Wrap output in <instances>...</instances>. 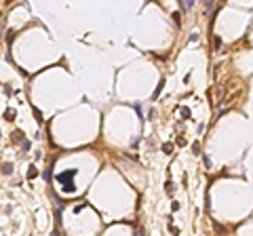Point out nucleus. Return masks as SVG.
Listing matches in <instances>:
<instances>
[{
    "label": "nucleus",
    "instance_id": "nucleus-6",
    "mask_svg": "<svg viewBox=\"0 0 253 236\" xmlns=\"http://www.w3.org/2000/svg\"><path fill=\"white\" fill-rule=\"evenodd\" d=\"M179 207H182V205H179V202H171V211H173V213H175V211H179Z\"/></svg>",
    "mask_w": 253,
    "mask_h": 236
},
{
    "label": "nucleus",
    "instance_id": "nucleus-2",
    "mask_svg": "<svg viewBox=\"0 0 253 236\" xmlns=\"http://www.w3.org/2000/svg\"><path fill=\"white\" fill-rule=\"evenodd\" d=\"M179 7H182L183 11H188V8L194 7V0H182V2H179Z\"/></svg>",
    "mask_w": 253,
    "mask_h": 236
},
{
    "label": "nucleus",
    "instance_id": "nucleus-13",
    "mask_svg": "<svg viewBox=\"0 0 253 236\" xmlns=\"http://www.w3.org/2000/svg\"><path fill=\"white\" fill-rule=\"evenodd\" d=\"M162 150H165V152H171V150H173V146H171V143H165V146H162Z\"/></svg>",
    "mask_w": 253,
    "mask_h": 236
},
{
    "label": "nucleus",
    "instance_id": "nucleus-15",
    "mask_svg": "<svg viewBox=\"0 0 253 236\" xmlns=\"http://www.w3.org/2000/svg\"><path fill=\"white\" fill-rule=\"evenodd\" d=\"M21 146H23V150H30V141H25V139H23V141H21Z\"/></svg>",
    "mask_w": 253,
    "mask_h": 236
},
{
    "label": "nucleus",
    "instance_id": "nucleus-12",
    "mask_svg": "<svg viewBox=\"0 0 253 236\" xmlns=\"http://www.w3.org/2000/svg\"><path fill=\"white\" fill-rule=\"evenodd\" d=\"M7 118H15V110H7V114H4Z\"/></svg>",
    "mask_w": 253,
    "mask_h": 236
},
{
    "label": "nucleus",
    "instance_id": "nucleus-14",
    "mask_svg": "<svg viewBox=\"0 0 253 236\" xmlns=\"http://www.w3.org/2000/svg\"><path fill=\"white\" fill-rule=\"evenodd\" d=\"M133 108H135V112H137V114L141 116V105H139V104H133Z\"/></svg>",
    "mask_w": 253,
    "mask_h": 236
},
{
    "label": "nucleus",
    "instance_id": "nucleus-8",
    "mask_svg": "<svg viewBox=\"0 0 253 236\" xmlns=\"http://www.w3.org/2000/svg\"><path fill=\"white\" fill-rule=\"evenodd\" d=\"M203 160H205V167L209 169V167H211V158L207 156V154H203Z\"/></svg>",
    "mask_w": 253,
    "mask_h": 236
},
{
    "label": "nucleus",
    "instance_id": "nucleus-18",
    "mask_svg": "<svg viewBox=\"0 0 253 236\" xmlns=\"http://www.w3.org/2000/svg\"><path fill=\"white\" fill-rule=\"evenodd\" d=\"M137 236H143V232H141V228H139V230H137Z\"/></svg>",
    "mask_w": 253,
    "mask_h": 236
},
{
    "label": "nucleus",
    "instance_id": "nucleus-17",
    "mask_svg": "<svg viewBox=\"0 0 253 236\" xmlns=\"http://www.w3.org/2000/svg\"><path fill=\"white\" fill-rule=\"evenodd\" d=\"M44 179H47V181L51 179V169H47V171H44Z\"/></svg>",
    "mask_w": 253,
    "mask_h": 236
},
{
    "label": "nucleus",
    "instance_id": "nucleus-9",
    "mask_svg": "<svg viewBox=\"0 0 253 236\" xmlns=\"http://www.w3.org/2000/svg\"><path fill=\"white\" fill-rule=\"evenodd\" d=\"M30 177H36V175H38V171H36V167H34V165H32V167H30Z\"/></svg>",
    "mask_w": 253,
    "mask_h": 236
},
{
    "label": "nucleus",
    "instance_id": "nucleus-16",
    "mask_svg": "<svg viewBox=\"0 0 253 236\" xmlns=\"http://www.w3.org/2000/svg\"><path fill=\"white\" fill-rule=\"evenodd\" d=\"M215 47H217V49L222 47V38H219V36H215Z\"/></svg>",
    "mask_w": 253,
    "mask_h": 236
},
{
    "label": "nucleus",
    "instance_id": "nucleus-1",
    "mask_svg": "<svg viewBox=\"0 0 253 236\" xmlns=\"http://www.w3.org/2000/svg\"><path fill=\"white\" fill-rule=\"evenodd\" d=\"M76 175V169H68V171H63V173L57 175V179L63 183V190L65 192H74L76 188H74V183H72V177Z\"/></svg>",
    "mask_w": 253,
    "mask_h": 236
},
{
    "label": "nucleus",
    "instance_id": "nucleus-11",
    "mask_svg": "<svg viewBox=\"0 0 253 236\" xmlns=\"http://www.w3.org/2000/svg\"><path fill=\"white\" fill-rule=\"evenodd\" d=\"M167 192H169V194H173V183H171V181H167Z\"/></svg>",
    "mask_w": 253,
    "mask_h": 236
},
{
    "label": "nucleus",
    "instance_id": "nucleus-4",
    "mask_svg": "<svg viewBox=\"0 0 253 236\" xmlns=\"http://www.w3.org/2000/svg\"><path fill=\"white\" fill-rule=\"evenodd\" d=\"M2 173H13V165H11V162H7V165H2Z\"/></svg>",
    "mask_w": 253,
    "mask_h": 236
},
{
    "label": "nucleus",
    "instance_id": "nucleus-5",
    "mask_svg": "<svg viewBox=\"0 0 253 236\" xmlns=\"http://www.w3.org/2000/svg\"><path fill=\"white\" fill-rule=\"evenodd\" d=\"M179 114H182V118H190V110H188V108H182Z\"/></svg>",
    "mask_w": 253,
    "mask_h": 236
},
{
    "label": "nucleus",
    "instance_id": "nucleus-10",
    "mask_svg": "<svg viewBox=\"0 0 253 236\" xmlns=\"http://www.w3.org/2000/svg\"><path fill=\"white\" fill-rule=\"evenodd\" d=\"M34 116L38 118V122H42V114H40V110H38V108H34Z\"/></svg>",
    "mask_w": 253,
    "mask_h": 236
},
{
    "label": "nucleus",
    "instance_id": "nucleus-7",
    "mask_svg": "<svg viewBox=\"0 0 253 236\" xmlns=\"http://www.w3.org/2000/svg\"><path fill=\"white\" fill-rule=\"evenodd\" d=\"M173 19H175L177 28H179V23H182V15H179V13H173Z\"/></svg>",
    "mask_w": 253,
    "mask_h": 236
},
{
    "label": "nucleus",
    "instance_id": "nucleus-3",
    "mask_svg": "<svg viewBox=\"0 0 253 236\" xmlns=\"http://www.w3.org/2000/svg\"><path fill=\"white\" fill-rule=\"evenodd\" d=\"M192 152H194V156H200V143H198V141L192 143Z\"/></svg>",
    "mask_w": 253,
    "mask_h": 236
}]
</instances>
